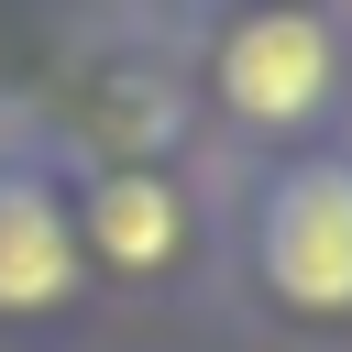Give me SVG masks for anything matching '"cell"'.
Returning a JSON list of instances; mask_svg holds the SVG:
<instances>
[{
  "label": "cell",
  "mask_w": 352,
  "mask_h": 352,
  "mask_svg": "<svg viewBox=\"0 0 352 352\" xmlns=\"http://www.w3.org/2000/svg\"><path fill=\"white\" fill-rule=\"evenodd\" d=\"M253 264L297 319H352V154H308L264 187Z\"/></svg>",
  "instance_id": "cell-1"
},
{
  "label": "cell",
  "mask_w": 352,
  "mask_h": 352,
  "mask_svg": "<svg viewBox=\"0 0 352 352\" xmlns=\"http://www.w3.org/2000/svg\"><path fill=\"white\" fill-rule=\"evenodd\" d=\"M220 99L253 132H308L341 110V33L319 11H242L220 33Z\"/></svg>",
  "instance_id": "cell-2"
},
{
  "label": "cell",
  "mask_w": 352,
  "mask_h": 352,
  "mask_svg": "<svg viewBox=\"0 0 352 352\" xmlns=\"http://www.w3.org/2000/svg\"><path fill=\"white\" fill-rule=\"evenodd\" d=\"M77 209L55 198V176L33 165H0V319H33V308H66L77 297Z\"/></svg>",
  "instance_id": "cell-3"
},
{
  "label": "cell",
  "mask_w": 352,
  "mask_h": 352,
  "mask_svg": "<svg viewBox=\"0 0 352 352\" xmlns=\"http://www.w3.org/2000/svg\"><path fill=\"white\" fill-rule=\"evenodd\" d=\"M77 253H99V264H121V275H165V264L187 253V198H176L165 176L121 165V176L88 187V209H77Z\"/></svg>",
  "instance_id": "cell-4"
}]
</instances>
